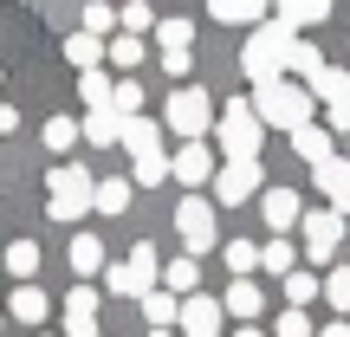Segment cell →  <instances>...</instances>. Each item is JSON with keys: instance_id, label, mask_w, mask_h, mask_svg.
<instances>
[{"instance_id": "obj_24", "label": "cell", "mask_w": 350, "mask_h": 337, "mask_svg": "<svg viewBox=\"0 0 350 337\" xmlns=\"http://www.w3.org/2000/svg\"><path fill=\"white\" fill-rule=\"evenodd\" d=\"M124 117H117V111H91L85 117V143H98V150H111V143H124Z\"/></svg>"}, {"instance_id": "obj_9", "label": "cell", "mask_w": 350, "mask_h": 337, "mask_svg": "<svg viewBox=\"0 0 350 337\" xmlns=\"http://www.w3.org/2000/svg\"><path fill=\"white\" fill-rule=\"evenodd\" d=\"M338 240H344V214H331V208L305 214V260H312V266L338 260Z\"/></svg>"}, {"instance_id": "obj_42", "label": "cell", "mask_w": 350, "mask_h": 337, "mask_svg": "<svg viewBox=\"0 0 350 337\" xmlns=\"http://www.w3.org/2000/svg\"><path fill=\"white\" fill-rule=\"evenodd\" d=\"M273 337H312V318H305V312H279V331Z\"/></svg>"}, {"instance_id": "obj_21", "label": "cell", "mask_w": 350, "mask_h": 337, "mask_svg": "<svg viewBox=\"0 0 350 337\" xmlns=\"http://www.w3.org/2000/svg\"><path fill=\"white\" fill-rule=\"evenodd\" d=\"M65 59H72L78 72H98V59H111V39H91V33H72V39H65Z\"/></svg>"}, {"instance_id": "obj_32", "label": "cell", "mask_w": 350, "mask_h": 337, "mask_svg": "<svg viewBox=\"0 0 350 337\" xmlns=\"http://www.w3.org/2000/svg\"><path fill=\"white\" fill-rule=\"evenodd\" d=\"M111 26H124V7H104V0H91V7H85V33H91V39H111Z\"/></svg>"}, {"instance_id": "obj_35", "label": "cell", "mask_w": 350, "mask_h": 337, "mask_svg": "<svg viewBox=\"0 0 350 337\" xmlns=\"http://www.w3.org/2000/svg\"><path fill=\"white\" fill-rule=\"evenodd\" d=\"M253 266H260V247H253V240H227V273L247 279Z\"/></svg>"}, {"instance_id": "obj_19", "label": "cell", "mask_w": 350, "mask_h": 337, "mask_svg": "<svg viewBox=\"0 0 350 337\" xmlns=\"http://www.w3.org/2000/svg\"><path fill=\"white\" fill-rule=\"evenodd\" d=\"M163 130H169V124H156V117H137V124L124 130L130 156H137V163H143V156H163Z\"/></svg>"}, {"instance_id": "obj_41", "label": "cell", "mask_w": 350, "mask_h": 337, "mask_svg": "<svg viewBox=\"0 0 350 337\" xmlns=\"http://www.w3.org/2000/svg\"><path fill=\"white\" fill-rule=\"evenodd\" d=\"M163 175H169V156H143V163L130 169V182H137V188H156Z\"/></svg>"}, {"instance_id": "obj_17", "label": "cell", "mask_w": 350, "mask_h": 337, "mask_svg": "<svg viewBox=\"0 0 350 337\" xmlns=\"http://www.w3.org/2000/svg\"><path fill=\"white\" fill-rule=\"evenodd\" d=\"M208 20H221V26H253V33H260L273 13H266V7H253V0H214V7H208Z\"/></svg>"}, {"instance_id": "obj_11", "label": "cell", "mask_w": 350, "mask_h": 337, "mask_svg": "<svg viewBox=\"0 0 350 337\" xmlns=\"http://www.w3.org/2000/svg\"><path fill=\"white\" fill-rule=\"evenodd\" d=\"M312 188L331 201V214H350V163L344 156H331L325 169H312Z\"/></svg>"}, {"instance_id": "obj_29", "label": "cell", "mask_w": 350, "mask_h": 337, "mask_svg": "<svg viewBox=\"0 0 350 337\" xmlns=\"http://www.w3.org/2000/svg\"><path fill=\"white\" fill-rule=\"evenodd\" d=\"M78 137H85V124H78V117H52V124H46V137H39V143H46L52 156H65V150H72Z\"/></svg>"}, {"instance_id": "obj_12", "label": "cell", "mask_w": 350, "mask_h": 337, "mask_svg": "<svg viewBox=\"0 0 350 337\" xmlns=\"http://www.w3.org/2000/svg\"><path fill=\"white\" fill-rule=\"evenodd\" d=\"M65 337H98V292L91 286H72V299H65Z\"/></svg>"}, {"instance_id": "obj_15", "label": "cell", "mask_w": 350, "mask_h": 337, "mask_svg": "<svg viewBox=\"0 0 350 337\" xmlns=\"http://www.w3.org/2000/svg\"><path fill=\"white\" fill-rule=\"evenodd\" d=\"M266 227H273V234H286V227H305V208H299V195H292V188H266Z\"/></svg>"}, {"instance_id": "obj_34", "label": "cell", "mask_w": 350, "mask_h": 337, "mask_svg": "<svg viewBox=\"0 0 350 337\" xmlns=\"http://www.w3.org/2000/svg\"><path fill=\"white\" fill-rule=\"evenodd\" d=\"M312 299H325V286H318L312 273H292L286 279V312H299V305H312Z\"/></svg>"}, {"instance_id": "obj_48", "label": "cell", "mask_w": 350, "mask_h": 337, "mask_svg": "<svg viewBox=\"0 0 350 337\" xmlns=\"http://www.w3.org/2000/svg\"><path fill=\"white\" fill-rule=\"evenodd\" d=\"M0 325H7V318H0Z\"/></svg>"}, {"instance_id": "obj_5", "label": "cell", "mask_w": 350, "mask_h": 337, "mask_svg": "<svg viewBox=\"0 0 350 337\" xmlns=\"http://www.w3.org/2000/svg\"><path fill=\"white\" fill-rule=\"evenodd\" d=\"M46 188H52V195H46V214H52V221H78L85 208H98V182H91L85 169H52Z\"/></svg>"}, {"instance_id": "obj_23", "label": "cell", "mask_w": 350, "mask_h": 337, "mask_svg": "<svg viewBox=\"0 0 350 337\" xmlns=\"http://www.w3.org/2000/svg\"><path fill=\"white\" fill-rule=\"evenodd\" d=\"M221 305H227V312L240 318V325H247V318H260V305H266V292L253 286V279H234V286H227V299H221Z\"/></svg>"}, {"instance_id": "obj_36", "label": "cell", "mask_w": 350, "mask_h": 337, "mask_svg": "<svg viewBox=\"0 0 350 337\" xmlns=\"http://www.w3.org/2000/svg\"><path fill=\"white\" fill-rule=\"evenodd\" d=\"M111 65H117V72H137V65H143V39L117 33V39H111Z\"/></svg>"}, {"instance_id": "obj_43", "label": "cell", "mask_w": 350, "mask_h": 337, "mask_svg": "<svg viewBox=\"0 0 350 337\" xmlns=\"http://www.w3.org/2000/svg\"><path fill=\"white\" fill-rule=\"evenodd\" d=\"M188 65H195V52H163V72H169V78H182Z\"/></svg>"}, {"instance_id": "obj_13", "label": "cell", "mask_w": 350, "mask_h": 337, "mask_svg": "<svg viewBox=\"0 0 350 337\" xmlns=\"http://www.w3.org/2000/svg\"><path fill=\"white\" fill-rule=\"evenodd\" d=\"M221 318H227L221 299H188L182 305V337H221Z\"/></svg>"}, {"instance_id": "obj_38", "label": "cell", "mask_w": 350, "mask_h": 337, "mask_svg": "<svg viewBox=\"0 0 350 337\" xmlns=\"http://www.w3.org/2000/svg\"><path fill=\"white\" fill-rule=\"evenodd\" d=\"M117 117H124V124H137V111H143V85L137 78H124V85H117V104H111Z\"/></svg>"}, {"instance_id": "obj_16", "label": "cell", "mask_w": 350, "mask_h": 337, "mask_svg": "<svg viewBox=\"0 0 350 337\" xmlns=\"http://www.w3.org/2000/svg\"><path fill=\"white\" fill-rule=\"evenodd\" d=\"M65 260H72V273H78V286H85L91 273H111V260H104V240H98V234H78V240H72V253H65Z\"/></svg>"}, {"instance_id": "obj_25", "label": "cell", "mask_w": 350, "mask_h": 337, "mask_svg": "<svg viewBox=\"0 0 350 337\" xmlns=\"http://www.w3.org/2000/svg\"><path fill=\"white\" fill-rule=\"evenodd\" d=\"M78 91H85L91 111H111V104H117V78L111 72H78Z\"/></svg>"}, {"instance_id": "obj_14", "label": "cell", "mask_w": 350, "mask_h": 337, "mask_svg": "<svg viewBox=\"0 0 350 337\" xmlns=\"http://www.w3.org/2000/svg\"><path fill=\"white\" fill-rule=\"evenodd\" d=\"M305 91H312L325 111H350V72H344V65H325V72H318Z\"/></svg>"}, {"instance_id": "obj_39", "label": "cell", "mask_w": 350, "mask_h": 337, "mask_svg": "<svg viewBox=\"0 0 350 337\" xmlns=\"http://www.w3.org/2000/svg\"><path fill=\"white\" fill-rule=\"evenodd\" d=\"M325 299L338 305V312H350V266H331L325 273Z\"/></svg>"}, {"instance_id": "obj_10", "label": "cell", "mask_w": 350, "mask_h": 337, "mask_svg": "<svg viewBox=\"0 0 350 337\" xmlns=\"http://www.w3.org/2000/svg\"><path fill=\"white\" fill-rule=\"evenodd\" d=\"M169 175H175L182 188H214V175H221V169H214L208 143H182V150L169 156Z\"/></svg>"}, {"instance_id": "obj_27", "label": "cell", "mask_w": 350, "mask_h": 337, "mask_svg": "<svg viewBox=\"0 0 350 337\" xmlns=\"http://www.w3.org/2000/svg\"><path fill=\"white\" fill-rule=\"evenodd\" d=\"M130 195H137V182L130 175H111V182H98V214H124Z\"/></svg>"}, {"instance_id": "obj_18", "label": "cell", "mask_w": 350, "mask_h": 337, "mask_svg": "<svg viewBox=\"0 0 350 337\" xmlns=\"http://www.w3.org/2000/svg\"><path fill=\"white\" fill-rule=\"evenodd\" d=\"M292 150H299V156H305L312 169H325L331 156H338V137H331L325 124H312V130H299V137H292Z\"/></svg>"}, {"instance_id": "obj_28", "label": "cell", "mask_w": 350, "mask_h": 337, "mask_svg": "<svg viewBox=\"0 0 350 337\" xmlns=\"http://www.w3.org/2000/svg\"><path fill=\"white\" fill-rule=\"evenodd\" d=\"M195 279H201V266L188 260V253H175V260L163 266V286L175 292V299H188V292H195Z\"/></svg>"}, {"instance_id": "obj_45", "label": "cell", "mask_w": 350, "mask_h": 337, "mask_svg": "<svg viewBox=\"0 0 350 337\" xmlns=\"http://www.w3.org/2000/svg\"><path fill=\"white\" fill-rule=\"evenodd\" d=\"M13 124H20V117H13V111H7V104H0V137H7V130H13Z\"/></svg>"}, {"instance_id": "obj_8", "label": "cell", "mask_w": 350, "mask_h": 337, "mask_svg": "<svg viewBox=\"0 0 350 337\" xmlns=\"http://www.w3.org/2000/svg\"><path fill=\"white\" fill-rule=\"evenodd\" d=\"M260 188H266L260 163H221V175H214V201H221V208H240V201H253Z\"/></svg>"}, {"instance_id": "obj_47", "label": "cell", "mask_w": 350, "mask_h": 337, "mask_svg": "<svg viewBox=\"0 0 350 337\" xmlns=\"http://www.w3.org/2000/svg\"><path fill=\"white\" fill-rule=\"evenodd\" d=\"M39 337H52V331H39Z\"/></svg>"}, {"instance_id": "obj_20", "label": "cell", "mask_w": 350, "mask_h": 337, "mask_svg": "<svg viewBox=\"0 0 350 337\" xmlns=\"http://www.w3.org/2000/svg\"><path fill=\"white\" fill-rule=\"evenodd\" d=\"M182 305H188V299H175V292H150V299H143L150 331H175V325H182Z\"/></svg>"}, {"instance_id": "obj_22", "label": "cell", "mask_w": 350, "mask_h": 337, "mask_svg": "<svg viewBox=\"0 0 350 337\" xmlns=\"http://www.w3.org/2000/svg\"><path fill=\"white\" fill-rule=\"evenodd\" d=\"M273 20L286 26V33H299V26H325V20H331V7H325V0H292V7H279Z\"/></svg>"}, {"instance_id": "obj_7", "label": "cell", "mask_w": 350, "mask_h": 337, "mask_svg": "<svg viewBox=\"0 0 350 337\" xmlns=\"http://www.w3.org/2000/svg\"><path fill=\"white\" fill-rule=\"evenodd\" d=\"M175 234H182V253H188V260H201V253L221 240V227H214V208H208L201 195H182V201H175Z\"/></svg>"}, {"instance_id": "obj_2", "label": "cell", "mask_w": 350, "mask_h": 337, "mask_svg": "<svg viewBox=\"0 0 350 337\" xmlns=\"http://www.w3.org/2000/svg\"><path fill=\"white\" fill-rule=\"evenodd\" d=\"M253 111H260L266 130H286V137H299V130H312L318 98H312L305 85H292V78H279V85H260V91H253Z\"/></svg>"}, {"instance_id": "obj_33", "label": "cell", "mask_w": 350, "mask_h": 337, "mask_svg": "<svg viewBox=\"0 0 350 337\" xmlns=\"http://www.w3.org/2000/svg\"><path fill=\"white\" fill-rule=\"evenodd\" d=\"M318 72H325V52H318L312 39H299V46H292V78H305V85H312Z\"/></svg>"}, {"instance_id": "obj_4", "label": "cell", "mask_w": 350, "mask_h": 337, "mask_svg": "<svg viewBox=\"0 0 350 337\" xmlns=\"http://www.w3.org/2000/svg\"><path fill=\"white\" fill-rule=\"evenodd\" d=\"M163 124H169L182 143H208L221 117H214V104H208V91H201V85H175V91H169V111H163Z\"/></svg>"}, {"instance_id": "obj_1", "label": "cell", "mask_w": 350, "mask_h": 337, "mask_svg": "<svg viewBox=\"0 0 350 337\" xmlns=\"http://www.w3.org/2000/svg\"><path fill=\"white\" fill-rule=\"evenodd\" d=\"M292 46H299V33H286L279 20H266L260 33H247V46H240V72L253 78V91L279 85V78L292 72Z\"/></svg>"}, {"instance_id": "obj_40", "label": "cell", "mask_w": 350, "mask_h": 337, "mask_svg": "<svg viewBox=\"0 0 350 337\" xmlns=\"http://www.w3.org/2000/svg\"><path fill=\"white\" fill-rule=\"evenodd\" d=\"M150 26H163V20H156V7H143V0H130V7H124V33L137 39V33H150Z\"/></svg>"}, {"instance_id": "obj_3", "label": "cell", "mask_w": 350, "mask_h": 337, "mask_svg": "<svg viewBox=\"0 0 350 337\" xmlns=\"http://www.w3.org/2000/svg\"><path fill=\"white\" fill-rule=\"evenodd\" d=\"M260 137H266V124L253 111V98H234L214 124V143L227 150V163H260Z\"/></svg>"}, {"instance_id": "obj_44", "label": "cell", "mask_w": 350, "mask_h": 337, "mask_svg": "<svg viewBox=\"0 0 350 337\" xmlns=\"http://www.w3.org/2000/svg\"><path fill=\"white\" fill-rule=\"evenodd\" d=\"M318 337H350V325H344V318H331V325L318 331Z\"/></svg>"}, {"instance_id": "obj_6", "label": "cell", "mask_w": 350, "mask_h": 337, "mask_svg": "<svg viewBox=\"0 0 350 337\" xmlns=\"http://www.w3.org/2000/svg\"><path fill=\"white\" fill-rule=\"evenodd\" d=\"M156 279H163V266H156V247H130V260H117L111 273H104V286H111L117 299H150Z\"/></svg>"}, {"instance_id": "obj_37", "label": "cell", "mask_w": 350, "mask_h": 337, "mask_svg": "<svg viewBox=\"0 0 350 337\" xmlns=\"http://www.w3.org/2000/svg\"><path fill=\"white\" fill-rule=\"evenodd\" d=\"M188 33H195V20H188V13H182V20H163V26H156L163 52H188Z\"/></svg>"}, {"instance_id": "obj_26", "label": "cell", "mask_w": 350, "mask_h": 337, "mask_svg": "<svg viewBox=\"0 0 350 337\" xmlns=\"http://www.w3.org/2000/svg\"><path fill=\"white\" fill-rule=\"evenodd\" d=\"M7 312L20 318V325H46V292H39V286H20L7 299Z\"/></svg>"}, {"instance_id": "obj_30", "label": "cell", "mask_w": 350, "mask_h": 337, "mask_svg": "<svg viewBox=\"0 0 350 337\" xmlns=\"http://www.w3.org/2000/svg\"><path fill=\"white\" fill-rule=\"evenodd\" d=\"M7 273L20 279V286H33V273H39V247H33V240H13V247H7Z\"/></svg>"}, {"instance_id": "obj_31", "label": "cell", "mask_w": 350, "mask_h": 337, "mask_svg": "<svg viewBox=\"0 0 350 337\" xmlns=\"http://www.w3.org/2000/svg\"><path fill=\"white\" fill-rule=\"evenodd\" d=\"M292 260H299V253H292V240H266V247H260V266H266V273H279V279L299 273Z\"/></svg>"}, {"instance_id": "obj_46", "label": "cell", "mask_w": 350, "mask_h": 337, "mask_svg": "<svg viewBox=\"0 0 350 337\" xmlns=\"http://www.w3.org/2000/svg\"><path fill=\"white\" fill-rule=\"evenodd\" d=\"M234 337H266V331H253V325H240V331H234Z\"/></svg>"}]
</instances>
